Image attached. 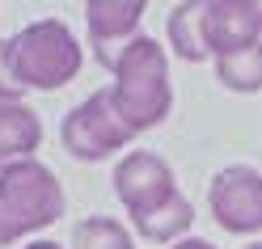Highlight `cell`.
Wrapping results in <instances>:
<instances>
[{
    "mask_svg": "<svg viewBox=\"0 0 262 249\" xmlns=\"http://www.w3.org/2000/svg\"><path fill=\"white\" fill-rule=\"evenodd\" d=\"M72 249H136L131 232L110 215H89L72 228Z\"/></svg>",
    "mask_w": 262,
    "mask_h": 249,
    "instance_id": "cell-13",
    "label": "cell"
},
{
    "mask_svg": "<svg viewBox=\"0 0 262 249\" xmlns=\"http://www.w3.org/2000/svg\"><path fill=\"white\" fill-rule=\"evenodd\" d=\"M216 80L228 93H262V42L216 59Z\"/></svg>",
    "mask_w": 262,
    "mask_h": 249,
    "instance_id": "cell-12",
    "label": "cell"
},
{
    "mask_svg": "<svg viewBox=\"0 0 262 249\" xmlns=\"http://www.w3.org/2000/svg\"><path fill=\"white\" fill-rule=\"evenodd\" d=\"M59 215H63V186L38 156L0 169V249L30 232L51 228Z\"/></svg>",
    "mask_w": 262,
    "mask_h": 249,
    "instance_id": "cell-3",
    "label": "cell"
},
{
    "mask_svg": "<svg viewBox=\"0 0 262 249\" xmlns=\"http://www.w3.org/2000/svg\"><path fill=\"white\" fill-rule=\"evenodd\" d=\"M5 59L21 89L55 93L80 76L85 47L76 42V34L59 17H42V21L21 26L13 38H5Z\"/></svg>",
    "mask_w": 262,
    "mask_h": 249,
    "instance_id": "cell-2",
    "label": "cell"
},
{
    "mask_svg": "<svg viewBox=\"0 0 262 249\" xmlns=\"http://www.w3.org/2000/svg\"><path fill=\"white\" fill-rule=\"evenodd\" d=\"M26 249H63V245H55V241H30Z\"/></svg>",
    "mask_w": 262,
    "mask_h": 249,
    "instance_id": "cell-16",
    "label": "cell"
},
{
    "mask_svg": "<svg viewBox=\"0 0 262 249\" xmlns=\"http://www.w3.org/2000/svg\"><path fill=\"white\" fill-rule=\"evenodd\" d=\"M207 211L216 224L237 237L262 232V169L254 165H228L207 186Z\"/></svg>",
    "mask_w": 262,
    "mask_h": 249,
    "instance_id": "cell-5",
    "label": "cell"
},
{
    "mask_svg": "<svg viewBox=\"0 0 262 249\" xmlns=\"http://www.w3.org/2000/svg\"><path fill=\"white\" fill-rule=\"evenodd\" d=\"M21 85L13 80V72H9V59H5V42H0V106L5 102H21Z\"/></svg>",
    "mask_w": 262,
    "mask_h": 249,
    "instance_id": "cell-14",
    "label": "cell"
},
{
    "mask_svg": "<svg viewBox=\"0 0 262 249\" xmlns=\"http://www.w3.org/2000/svg\"><path fill=\"white\" fill-rule=\"evenodd\" d=\"M245 249H262V241H250V245H245Z\"/></svg>",
    "mask_w": 262,
    "mask_h": 249,
    "instance_id": "cell-17",
    "label": "cell"
},
{
    "mask_svg": "<svg viewBox=\"0 0 262 249\" xmlns=\"http://www.w3.org/2000/svg\"><path fill=\"white\" fill-rule=\"evenodd\" d=\"M136 224V232L144 241H157V245H178L190 232V224H194V203L178 190L169 203H161L157 211H148V215H140V220H131Z\"/></svg>",
    "mask_w": 262,
    "mask_h": 249,
    "instance_id": "cell-11",
    "label": "cell"
},
{
    "mask_svg": "<svg viewBox=\"0 0 262 249\" xmlns=\"http://www.w3.org/2000/svg\"><path fill=\"white\" fill-rule=\"evenodd\" d=\"M131 140L136 135L123 127V119L110 106V85L89 93L85 102H76L59 123V144L68 148V156H76V161H106V156L119 152V148H127Z\"/></svg>",
    "mask_w": 262,
    "mask_h": 249,
    "instance_id": "cell-4",
    "label": "cell"
},
{
    "mask_svg": "<svg viewBox=\"0 0 262 249\" xmlns=\"http://www.w3.org/2000/svg\"><path fill=\"white\" fill-rule=\"evenodd\" d=\"M148 5L144 0H89L85 26H89V51L102 68H114L119 55L140 38V21Z\"/></svg>",
    "mask_w": 262,
    "mask_h": 249,
    "instance_id": "cell-7",
    "label": "cell"
},
{
    "mask_svg": "<svg viewBox=\"0 0 262 249\" xmlns=\"http://www.w3.org/2000/svg\"><path fill=\"white\" fill-rule=\"evenodd\" d=\"M262 42V0H207V51L211 59L250 51Z\"/></svg>",
    "mask_w": 262,
    "mask_h": 249,
    "instance_id": "cell-8",
    "label": "cell"
},
{
    "mask_svg": "<svg viewBox=\"0 0 262 249\" xmlns=\"http://www.w3.org/2000/svg\"><path fill=\"white\" fill-rule=\"evenodd\" d=\"M110 182H114V194H119V203L127 207L131 220L157 211L161 203H169V198L178 194V182H173L169 161L157 156V152H144V148L127 152L119 165H114V177Z\"/></svg>",
    "mask_w": 262,
    "mask_h": 249,
    "instance_id": "cell-6",
    "label": "cell"
},
{
    "mask_svg": "<svg viewBox=\"0 0 262 249\" xmlns=\"http://www.w3.org/2000/svg\"><path fill=\"white\" fill-rule=\"evenodd\" d=\"M169 249H216L211 241H203V237H182L178 245H169Z\"/></svg>",
    "mask_w": 262,
    "mask_h": 249,
    "instance_id": "cell-15",
    "label": "cell"
},
{
    "mask_svg": "<svg viewBox=\"0 0 262 249\" xmlns=\"http://www.w3.org/2000/svg\"><path fill=\"white\" fill-rule=\"evenodd\" d=\"M110 106L123 119L131 135H144L169 119L173 110V85H169V59L157 38L140 34L110 68Z\"/></svg>",
    "mask_w": 262,
    "mask_h": 249,
    "instance_id": "cell-1",
    "label": "cell"
},
{
    "mask_svg": "<svg viewBox=\"0 0 262 249\" xmlns=\"http://www.w3.org/2000/svg\"><path fill=\"white\" fill-rule=\"evenodd\" d=\"M42 148V119L26 102H5L0 106V169L21 161H34Z\"/></svg>",
    "mask_w": 262,
    "mask_h": 249,
    "instance_id": "cell-9",
    "label": "cell"
},
{
    "mask_svg": "<svg viewBox=\"0 0 262 249\" xmlns=\"http://www.w3.org/2000/svg\"><path fill=\"white\" fill-rule=\"evenodd\" d=\"M165 42L173 47V55L186 59V63L211 59V51H207V0H182V5L169 9Z\"/></svg>",
    "mask_w": 262,
    "mask_h": 249,
    "instance_id": "cell-10",
    "label": "cell"
}]
</instances>
